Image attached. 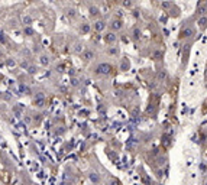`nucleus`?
Returning <instances> with one entry per match:
<instances>
[{
    "label": "nucleus",
    "instance_id": "9d476101",
    "mask_svg": "<svg viewBox=\"0 0 207 185\" xmlns=\"http://www.w3.org/2000/svg\"><path fill=\"white\" fill-rule=\"evenodd\" d=\"M141 35H142V33H141V29H139V27H135L133 32H132V36H133V39H135V41H138V39L141 38Z\"/></svg>",
    "mask_w": 207,
    "mask_h": 185
},
{
    "label": "nucleus",
    "instance_id": "2f4dec72",
    "mask_svg": "<svg viewBox=\"0 0 207 185\" xmlns=\"http://www.w3.org/2000/svg\"><path fill=\"white\" fill-rule=\"evenodd\" d=\"M112 2H116V0H112Z\"/></svg>",
    "mask_w": 207,
    "mask_h": 185
},
{
    "label": "nucleus",
    "instance_id": "ddd939ff",
    "mask_svg": "<svg viewBox=\"0 0 207 185\" xmlns=\"http://www.w3.org/2000/svg\"><path fill=\"white\" fill-rule=\"evenodd\" d=\"M162 57H164V54L161 51H155V52H154V58H155V59H162Z\"/></svg>",
    "mask_w": 207,
    "mask_h": 185
},
{
    "label": "nucleus",
    "instance_id": "f257e3e1",
    "mask_svg": "<svg viewBox=\"0 0 207 185\" xmlns=\"http://www.w3.org/2000/svg\"><path fill=\"white\" fill-rule=\"evenodd\" d=\"M110 70H112V67H110L109 64L103 62V64H100V65L96 68V72H97L98 75H106V74L110 72Z\"/></svg>",
    "mask_w": 207,
    "mask_h": 185
},
{
    "label": "nucleus",
    "instance_id": "4468645a",
    "mask_svg": "<svg viewBox=\"0 0 207 185\" xmlns=\"http://www.w3.org/2000/svg\"><path fill=\"white\" fill-rule=\"evenodd\" d=\"M23 33H25L26 36H32V35H33V30L30 29V27H25V29H23Z\"/></svg>",
    "mask_w": 207,
    "mask_h": 185
},
{
    "label": "nucleus",
    "instance_id": "dca6fc26",
    "mask_svg": "<svg viewBox=\"0 0 207 185\" xmlns=\"http://www.w3.org/2000/svg\"><path fill=\"white\" fill-rule=\"evenodd\" d=\"M23 23L25 25H30V23H32V17H30V16H23Z\"/></svg>",
    "mask_w": 207,
    "mask_h": 185
},
{
    "label": "nucleus",
    "instance_id": "423d86ee",
    "mask_svg": "<svg viewBox=\"0 0 207 185\" xmlns=\"http://www.w3.org/2000/svg\"><path fill=\"white\" fill-rule=\"evenodd\" d=\"M199 26L201 27V29H204L207 26V15H203V16H200L199 19Z\"/></svg>",
    "mask_w": 207,
    "mask_h": 185
},
{
    "label": "nucleus",
    "instance_id": "1a4fd4ad",
    "mask_svg": "<svg viewBox=\"0 0 207 185\" xmlns=\"http://www.w3.org/2000/svg\"><path fill=\"white\" fill-rule=\"evenodd\" d=\"M166 77H168V72H166L165 70H161L158 72V80L159 81H164V80H166Z\"/></svg>",
    "mask_w": 207,
    "mask_h": 185
},
{
    "label": "nucleus",
    "instance_id": "20e7f679",
    "mask_svg": "<svg viewBox=\"0 0 207 185\" xmlns=\"http://www.w3.org/2000/svg\"><path fill=\"white\" fill-rule=\"evenodd\" d=\"M122 26H123V25H122V22H120L119 19H115L112 23H110L112 30H120V29H122Z\"/></svg>",
    "mask_w": 207,
    "mask_h": 185
},
{
    "label": "nucleus",
    "instance_id": "0eeeda50",
    "mask_svg": "<svg viewBox=\"0 0 207 185\" xmlns=\"http://www.w3.org/2000/svg\"><path fill=\"white\" fill-rule=\"evenodd\" d=\"M91 58H94V52H93V51H84V52H83V59L90 61Z\"/></svg>",
    "mask_w": 207,
    "mask_h": 185
},
{
    "label": "nucleus",
    "instance_id": "412c9836",
    "mask_svg": "<svg viewBox=\"0 0 207 185\" xmlns=\"http://www.w3.org/2000/svg\"><path fill=\"white\" fill-rule=\"evenodd\" d=\"M41 62H42V64H44V65H46V64H48V62H49L48 57H45V55H44V57H41Z\"/></svg>",
    "mask_w": 207,
    "mask_h": 185
},
{
    "label": "nucleus",
    "instance_id": "2eb2a0df",
    "mask_svg": "<svg viewBox=\"0 0 207 185\" xmlns=\"http://www.w3.org/2000/svg\"><path fill=\"white\" fill-rule=\"evenodd\" d=\"M90 15H91V16H97V15H98V9L97 7H90Z\"/></svg>",
    "mask_w": 207,
    "mask_h": 185
},
{
    "label": "nucleus",
    "instance_id": "6e6552de",
    "mask_svg": "<svg viewBox=\"0 0 207 185\" xmlns=\"http://www.w3.org/2000/svg\"><path fill=\"white\" fill-rule=\"evenodd\" d=\"M35 104L38 107H44L45 100H44V97H42V94H38V97H36V100H35Z\"/></svg>",
    "mask_w": 207,
    "mask_h": 185
},
{
    "label": "nucleus",
    "instance_id": "aec40b11",
    "mask_svg": "<svg viewBox=\"0 0 207 185\" xmlns=\"http://www.w3.org/2000/svg\"><path fill=\"white\" fill-rule=\"evenodd\" d=\"M169 7H172V3H169V2H164L162 3V9H169Z\"/></svg>",
    "mask_w": 207,
    "mask_h": 185
},
{
    "label": "nucleus",
    "instance_id": "5701e85b",
    "mask_svg": "<svg viewBox=\"0 0 207 185\" xmlns=\"http://www.w3.org/2000/svg\"><path fill=\"white\" fill-rule=\"evenodd\" d=\"M162 143L169 145V137H168V136H164V139H162Z\"/></svg>",
    "mask_w": 207,
    "mask_h": 185
},
{
    "label": "nucleus",
    "instance_id": "a878e982",
    "mask_svg": "<svg viewBox=\"0 0 207 185\" xmlns=\"http://www.w3.org/2000/svg\"><path fill=\"white\" fill-rule=\"evenodd\" d=\"M68 16H73V17H74V16H75V12H74V10H70V12H68Z\"/></svg>",
    "mask_w": 207,
    "mask_h": 185
},
{
    "label": "nucleus",
    "instance_id": "6ab92c4d",
    "mask_svg": "<svg viewBox=\"0 0 207 185\" xmlns=\"http://www.w3.org/2000/svg\"><path fill=\"white\" fill-rule=\"evenodd\" d=\"M109 54L110 55H117V54H119V49H117V48H110L109 49Z\"/></svg>",
    "mask_w": 207,
    "mask_h": 185
},
{
    "label": "nucleus",
    "instance_id": "c756f323",
    "mask_svg": "<svg viewBox=\"0 0 207 185\" xmlns=\"http://www.w3.org/2000/svg\"><path fill=\"white\" fill-rule=\"evenodd\" d=\"M29 72L33 74V72H35V68H33V67H30V68H29Z\"/></svg>",
    "mask_w": 207,
    "mask_h": 185
},
{
    "label": "nucleus",
    "instance_id": "bb28decb",
    "mask_svg": "<svg viewBox=\"0 0 207 185\" xmlns=\"http://www.w3.org/2000/svg\"><path fill=\"white\" fill-rule=\"evenodd\" d=\"M166 20H168V16H162V17H161V22H164V23H165Z\"/></svg>",
    "mask_w": 207,
    "mask_h": 185
},
{
    "label": "nucleus",
    "instance_id": "cd10ccee",
    "mask_svg": "<svg viewBox=\"0 0 207 185\" xmlns=\"http://www.w3.org/2000/svg\"><path fill=\"white\" fill-rule=\"evenodd\" d=\"M71 81H73V85H77V84H78V80H75V78H73Z\"/></svg>",
    "mask_w": 207,
    "mask_h": 185
},
{
    "label": "nucleus",
    "instance_id": "7c9ffc66",
    "mask_svg": "<svg viewBox=\"0 0 207 185\" xmlns=\"http://www.w3.org/2000/svg\"><path fill=\"white\" fill-rule=\"evenodd\" d=\"M156 175H158V177L161 178V177H162V171H158V172H156Z\"/></svg>",
    "mask_w": 207,
    "mask_h": 185
},
{
    "label": "nucleus",
    "instance_id": "7ed1b4c3",
    "mask_svg": "<svg viewBox=\"0 0 207 185\" xmlns=\"http://www.w3.org/2000/svg\"><path fill=\"white\" fill-rule=\"evenodd\" d=\"M103 39H104V42H106V44H113V42L116 41V35H115V32H109V33H106V35L103 36Z\"/></svg>",
    "mask_w": 207,
    "mask_h": 185
},
{
    "label": "nucleus",
    "instance_id": "393cba45",
    "mask_svg": "<svg viewBox=\"0 0 207 185\" xmlns=\"http://www.w3.org/2000/svg\"><path fill=\"white\" fill-rule=\"evenodd\" d=\"M128 68V61H123V64H122V70H126Z\"/></svg>",
    "mask_w": 207,
    "mask_h": 185
},
{
    "label": "nucleus",
    "instance_id": "39448f33",
    "mask_svg": "<svg viewBox=\"0 0 207 185\" xmlns=\"http://www.w3.org/2000/svg\"><path fill=\"white\" fill-rule=\"evenodd\" d=\"M104 27H106V23H104L103 20H97V22L94 23V30H97V32H101Z\"/></svg>",
    "mask_w": 207,
    "mask_h": 185
},
{
    "label": "nucleus",
    "instance_id": "f3484780",
    "mask_svg": "<svg viewBox=\"0 0 207 185\" xmlns=\"http://www.w3.org/2000/svg\"><path fill=\"white\" fill-rule=\"evenodd\" d=\"M199 13L201 15V16L203 15H207V6H201V7L199 9Z\"/></svg>",
    "mask_w": 207,
    "mask_h": 185
},
{
    "label": "nucleus",
    "instance_id": "4be33fe9",
    "mask_svg": "<svg viewBox=\"0 0 207 185\" xmlns=\"http://www.w3.org/2000/svg\"><path fill=\"white\" fill-rule=\"evenodd\" d=\"M0 42H2V44H4V42H6V36H4V33H3V32H0Z\"/></svg>",
    "mask_w": 207,
    "mask_h": 185
},
{
    "label": "nucleus",
    "instance_id": "a211bd4d",
    "mask_svg": "<svg viewBox=\"0 0 207 185\" xmlns=\"http://www.w3.org/2000/svg\"><path fill=\"white\" fill-rule=\"evenodd\" d=\"M81 30H83V33H88V32H90V26H88L87 23H86V25H83Z\"/></svg>",
    "mask_w": 207,
    "mask_h": 185
},
{
    "label": "nucleus",
    "instance_id": "f8f14e48",
    "mask_svg": "<svg viewBox=\"0 0 207 185\" xmlns=\"http://www.w3.org/2000/svg\"><path fill=\"white\" fill-rule=\"evenodd\" d=\"M122 6L125 9H132L133 3H132V0H122Z\"/></svg>",
    "mask_w": 207,
    "mask_h": 185
},
{
    "label": "nucleus",
    "instance_id": "f03ea898",
    "mask_svg": "<svg viewBox=\"0 0 207 185\" xmlns=\"http://www.w3.org/2000/svg\"><path fill=\"white\" fill-rule=\"evenodd\" d=\"M193 35H194V29H193L191 26L184 27V29L181 30V33H180V36H181V38H191Z\"/></svg>",
    "mask_w": 207,
    "mask_h": 185
},
{
    "label": "nucleus",
    "instance_id": "b1692460",
    "mask_svg": "<svg viewBox=\"0 0 207 185\" xmlns=\"http://www.w3.org/2000/svg\"><path fill=\"white\" fill-rule=\"evenodd\" d=\"M74 51H75V52H80V51H81V45H75V48H74Z\"/></svg>",
    "mask_w": 207,
    "mask_h": 185
},
{
    "label": "nucleus",
    "instance_id": "9b49d317",
    "mask_svg": "<svg viewBox=\"0 0 207 185\" xmlns=\"http://www.w3.org/2000/svg\"><path fill=\"white\" fill-rule=\"evenodd\" d=\"M90 179L93 181V182H96V184L100 182V177H98V174H96V172H91V174H90Z\"/></svg>",
    "mask_w": 207,
    "mask_h": 185
},
{
    "label": "nucleus",
    "instance_id": "c85d7f7f",
    "mask_svg": "<svg viewBox=\"0 0 207 185\" xmlns=\"http://www.w3.org/2000/svg\"><path fill=\"white\" fill-rule=\"evenodd\" d=\"M159 165H164V163H165V159H164V158H161V159H159Z\"/></svg>",
    "mask_w": 207,
    "mask_h": 185
}]
</instances>
